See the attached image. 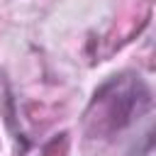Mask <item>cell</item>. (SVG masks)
I'll return each instance as SVG.
<instances>
[{"label": "cell", "mask_w": 156, "mask_h": 156, "mask_svg": "<svg viewBox=\"0 0 156 156\" xmlns=\"http://www.w3.org/2000/svg\"><path fill=\"white\" fill-rule=\"evenodd\" d=\"M93 105L100 107L98 124L112 129H122L132 122L134 110L141 112L149 105V90L146 85L134 76H115L107 85H102L100 93H95Z\"/></svg>", "instance_id": "6da1fadb"}]
</instances>
